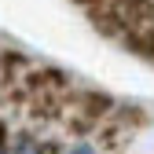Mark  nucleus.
Segmentation results:
<instances>
[{
    "mask_svg": "<svg viewBox=\"0 0 154 154\" xmlns=\"http://www.w3.org/2000/svg\"><path fill=\"white\" fill-rule=\"evenodd\" d=\"M114 15H118L128 29L150 26L154 22V0H118V4H114Z\"/></svg>",
    "mask_w": 154,
    "mask_h": 154,
    "instance_id": "1",
    "label": "nucleus"
},
{
    "mask_svg": "<svg viewBox=\"0 0 154 154\" xmlns=\"http://www.w3.org/2000/svg\"><path fill=\"white\" fill-rule=\"evenodd\" d=\"M11 154H41V150H37V147H33V143H18V147H15V150H11Z\"/></svg>",
    "mask_w": 154,
    "mask_h": 154,
    "instance_id": "2",
    "label": "nucleus"
},
{
    "mask_svg": "<svg viewBox=\"0 0 154 154\" xmlns=\"http://www.w3.org/2000/svg\"><path fill=\"white\" fill-rule=\"evenodd\" d=\"M73 154H92V150H88V147H77V150H73Z\"/></svg>",
    "mask_w": 154,
    "mask_h": 154,
    "instance_id": "3",
    "label": "nucleus"
}]
</instances>
